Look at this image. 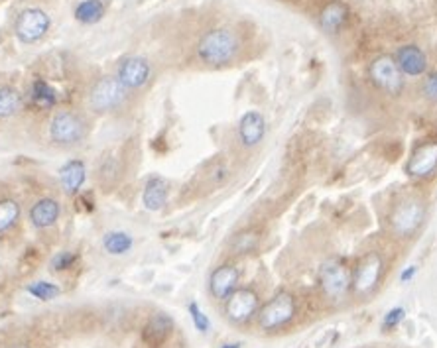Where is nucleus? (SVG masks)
Returning a JSON list of instances; mask_svg holds the SVG:
<instances>
[{"mask_svg": "<svg viewBox=\"0 0 437 348\" xmlns=\"http://www.w3.org/2000/svg\"><path fill=\"white\" fill-rule=\"evenodd\" d=\"M195 52L207 67H227L241 52V39L229 28H215L201 36Z\"/></svg>", "mask_w": 437, "mask_h": 348, "instance_id": "nucleus-1", "label": "nucleus"}, {"mask_svg": "<svg viewBox=\"0 0 437 348\" xmlns=\"http://www.w3.org/2000/svg\"><path fill=\"white\" fill-rule=\"evenodd\" d=\"M297 313V301L294 293L280 289L278 293H274L272 299H268L260 311H258V327L264 333H274L280 331L286 325L294 321Z\"/></svg>", "mask_w": 437, "mask_h": 348, "instance_id": "nucleus-2", "label": "nucleus"}, {"mask_svg": "<svg viewBox=\"0 0 437 348\" xmlns=\"http://www.w3.org/2000/svg\"><path fill=\"white\" fill-rule=\"evenodd\" d=\"M369 79L376 89L388 97H400L406 89V77L402 75L394 55L382 53L369 65Z\"/></svg>", "mask_w": 437, "mask_h": 348, "instance_id": "nucleus-3", "label": "nucleus"}, {"mask_svg": "<svg viewBox=\"0 0 437 348\" xmlns=\"http://www.w3.org/2000/svg\"><path fill=\"white\" fill-rule=\"evenodd\" d=\"M425 205L420 199H404L388 215L390 231L398 238H410L422 229L425 220Z\"/></svg>", "mask_w": 437, "mask_h": 348, "instance_id": "nucleus-4", "label": "nucleus"}, {"mask_svg": "<svg viewBox=\"0 0 437 348\" xmlns=\"http://www.w3.org/2000/svg\"><path fill=\"white\" fill-rule=\"evenodd\" d=\"M129 99V89L116 77H101L89 90V106L91 110L106 115L122 108V104Z\"/></svg>", "mask_w": 437, "mask_h": 348, "instance_id": "nucleus-5", "label": "nucleus"}, {"mask_svg": "<svg viewBox=\"0 0 437 348\" xmlns=\"http://www.w3.org/2000/svg\"><path fill=\"white\" fill-rule=\"evenodd\" d=\"M89 134V126L83 116L71 110H62L50 122V138L57 146H75L81 144Z\"/></svg>", "mask_w": 437, "mask_h": 348, "instance_id": "nucleus-6", "label": "nucleus"}, {"mask_svg": "<svg viewBox=\"0 0 437 348\" xmlns=\"http://www.w3.org/2000/svg\"><path fill=\"white\" fill-rule=\"evenodd\" d=\"M319 285L322 291L329 299H343L353 287V270L348 268L343 260H327L319 268Z\"/></svg>", "mask_w": 437, "mask_h": 348, "instance_id": "nucleus-7", "label": "nucleus"}, {"mask_svg": "<svg viewBox=\"0 0 437 348\" xmlns=\"http://www.w3.org/2000/svg\"><path fill=\"white\" fill-rule=\"evenodd\" d=\"M262 307L260 296L252 287H236L231 296L225 299V315L234 325H245L257 317Z\"/></svg>", "mask_w": 437, "mask_h": 348, "instance_id": "nucleus-8", "label": "nucleus"}, {"mask_svg": "<svg viewBox=\"0 0 437 348\" xmlns=\"http://www.w3.org/2000/svg\"><path fill=\"white\" fill-rule=\"evenodd\" d=\"M384 271V260L378 252H369L353 270V291L357 296H366L376 289Z\"/></svg>", "mask_w": 437, "mask_h": 348, "instance_id": "nucleus-9", "label": "nucleus"}, {"mask_svg": "<svg viewBox=\"0 0 437 348\" xmlns=\"http://www.w3.org/2000/svg\"><path fill=\"white\" fill-rule=\"evenodd\" d=\"M437 171V140L420 142L406 162V173L413 180L431 177Z\"/></svg>", "mask_w": 437, "mask_h": 348, "instance_id": "nucleus-10", "label": "nucleus"}, {"mask_svg": "<svg viewBox=\"0 0 437 348\" xmlns=\"http://www.w3.org/2000/svg\"><path fill=\"white\" fill-rule=\"evenodd\" d=\"M150 77H152V65L146 57H140V55L124 57L116 69V79L129 90H138L146 87Z\"/></svg>", "mask_w": 437, "mask_h": 348, "instance_id": "nucleus-11", "label": "nucleus"}, {"mask_svg": "<svg viewBox=\"0 0 437 348\" xmlns=\"http://www.w3.org/2000/svg\"><path fill=\"white\" fill-rule=\"evenodd\" d=\"M16 36L22 44H36L50 30V16L41 8H28L16 20Z\"/></svg>", "mask_w": 437, "mask_h": 348, "instance_id": "nucleus-12", "label": "nucleus"}, {"mask_svg": "<svg viewBox=\"0 0 437 348\" xmlns=\"http://www.w3.org/2000/svg\"><path fill=\"white\" fill-rule=\"evenodd\" d=\"M266 132H268V124L260 110H246L245 115L239 118L236 138H239V144L246 150H254L264 142Z\"/></svg>", "mask_w": 437, "mask_h": 348, "instance_id": "nucleus-13", "label": "nucleus"}, {"mask_svg": "<svg viewBox=\"0 0 437 348\" xmlns=\"http://www.w3.org/2000/svg\"><path fill=\"white\" fill-rule=\"evenodd\" d=\"M394 59L398 64L400 71L404 77H424L427 73V55L425 52L416 46V44H406V46H400L396 53H394Z\"/></svg>", "mask_w": 437, "mask_h": 348, "instance_id": "nucleus-14", "label": "nucleus"}, {"mask_svg": "<svg viewBox=\"0 0 437 348\" xmlns=\"http://www.w3.org/2000/svg\"><path fill=\"white\" fill-rule=\"evenodd\" d=\"M239 280H241V271L234 264H221L218 268L211 271L209 291L215 299L225 301L239 287Z\"/></svg>", "mask_w": 437, "mask_h": 348, "instance_id": "nucleus-15", "label": "nucleus"}, {"mask_svg": "<svg viewBox=\"0 0 437 348\" xmlns=\"http://www.w3.org/2000/svg\"><path fill=\"white\" fill-rule=\"evenodd\" d=\"M174 333V319L164 313L152 315L142 329V340L150 348L164 347L167 338Z\"/></svg>", "mask_w": 437, "mask_h": 348, "instance_id": "nucleus-16", "label": "nucleus"}, {"mask_svg": "<svg viewBox=\"0 0 437 348\" xmlns=\"http://www.w3.org/2000/svg\"><path fill=\"white\" fill-rule=\"evenodd\" d=\"M348 18H351V10L347 4L341 0H331L323 6L319 14V24L327 34H339L348 24Z\"/></svg>", "mask_w": 437, "mask_h": 348, "instance_id": "nucleus-17", "label": "nucleus"}, {"mask_svg": "<svg viewBox=\"0 0 437 348\" xmlns=\"http://www.w3.org/2000/svg\"><path fill=\"white\" fill-rule=\"evenodd\" d=\"M169 197V185L164 177L160 175H152L150 180L146 181L144 191H142V205L146 211H162L167 203Z\"/></svg>", "mask_w": 437, "mask_h": 348, "instance_id": "nucleus-18", "label": "nucleus"}, {"mask_svg": "<svg viewBox=\"0 0 437 348\" xmlns=\"http://www.w3.org/2000/svg\"><path fill=\"white\" fill-rule=\"evenodd\" d=\"M59 213H62V206L55 199H39L30 211V220L36 229H48L57 222Z\"/></svg>", "mask_w": 437, "mask_h": 348, "instance_id": "nucleus-19", "label": "nucleus"}, {"mask_svg": "<svg viewBox=\"0 0 437 348\" xmlns=\"http://www.w3.org/2000/svg\"><path fill=\"white\" fill-rule=\"evenodd\" d=\"M59 177H62L64 189L67 193H77L79 189L83 187L85 180H87V168H85V164L81 160H69L62 168V171H59Z\"/></svg>", "mask_w": 437, "mask_h": 348, "instance_id": "nucleus-20", "label": "nucleus"}, {"mask_svg": "<svg viewBox=\"0 0 437 348\" xmlns=\"http://www.w3.org/2000/svg\"><path fill=\"white\" fill-rule=\"evenodd\" d=\"M134 246V238L124 231H111L103 236V248L111 256H124Z\"/></svg>", "mask_w": 437, "mask_h": 348, "instance_id": "nucleus-21", "label": "nucleus"}, {"mask_svg": "<svg viewBox=\"0 0 437 348\" xmlns=\"http://www.w3.org/2000/svg\"><path fill=\"white\" fill-rule=\"evenodd\" d=\"M30 97L32 101L41 106V108H52L53 104L57 103V93L52 85L44 79H36L30 87Z\"/></svg>", "mask_w": 437, "mask_h": 348, "instance_id": "nucleus-22", "label": "nucleus"}, {"mask_svg": "<svg viewBox=\"0 0 437 348\" xmlns=\"http://www.w3.org/2000/svg\"><path fill=\"white\" fill-rule=\"evenodd\" d=\"M104 16L103 0H83L75 8V18L83 24H95Z\"/></svg>", "mask_w": 437, "mask_h": 348, "instance_id": "nucleus-23", "label": "nucleus"}, {"mask_svg": "<svg viewBox=\"0 0 437 348\" xmlns=\"http://www.w3.org/2000/svg\"><path fill=\"white\" fill-rule=\"evenodd\" d=\"M22 95L14 87H0V118H8L22 108Z\"/></svg>", "mask_w": 437, "mask_h": 348, "instance_id": "nucleus-24", "label": "nucleus"}, {"mask_svg": "<svg viewBox=\"0 0 437 348\" xmlns=\"http://www.w3.org/2000/svg\"><path fill=\"white\" fill-rule=\"evenodd\" d=\"M20 219V205L14 199H0V234L10 231Z\"/></svg>", "mask_w": 437, "mask_h": 348, "instance_id": "nucleus-25", "label": "nucleus"}, {"mask_svg": "<svg viewBox=\"0 0 437 348\" xmlns=\"http://www.w3.org/2000/svg\"><path fill=\"white\" fill-rule=\"evenodd\" d=\"M26 291L39 301H52L62 293V289L55 284H50V282H34V284L28 285Z\"/></svg>", "mask_w": 437, "mask_h": 348, "instance_id": "nucleus-26", "label": "nucleus"}, {"mask_svg": "<svg viewBox=\"0 0 437 348\" xmlns=\"http://www.w3.org/2000/svg\"><path fill=\"white\" fill-rule=\"evenodd\" d=\"M258 236L254 231H245V232H239L234 238H232V250H234V254H246V252H250V250H254L258 244Z\"/></svg>", "mask_w": 437, "mask_h": 348, "instance_id": "nucleus-27", "label": "nucleus"}, {"mask_svg": "<svg viewBox=\"0 0 437 348\" xmlns=\"http://www.w3.org/2000/svg\"><path fill=\"white\" fill-rule=\"evenodd\" d=\"M189 315H192V321L193 325H195V329L199 331V333H209V329H211V321H209V317H207L205 313H203V309L195 303V301H192L189 303Z\"/></svg>", "mask_w": 437, "mask_h": 348, "instance_id": "nucleus-28", "label": "nucleus"}, {"mask_svg": "<svg viewBox=\"0 0 437 348\" xmlns=\"http://www.w3.org/2000/svg\"><path fill=\"white\" fill-rule=\"evenodd\" d=\"M404 319H406V309L404 307H392L384 315V319H382V331H394V329H398L400 322L404 321Z\"/></svg>", "mask_w": 437, "mask_h": 348, "instance_id": "nucleus-29", "label": "nucleus"}, {"mask_svg": "<svg viewBox=\"0 0 437 348\" xmlns=\"http://www.w3.org/2000/svg\"><path fill=\"white\" fill-rule=\"evenodd\" d=\"M422 95L429 103H437V71L427 73L422 83Z\"/></svg>", "mask_w": 437, "mask_h": 348, "instance_id": "nucleus-30", "label": "nucleus"}, {"mask_svg": "<svg viewBox=\"0 0 437 348\" xmlns=\"http://www.w3.org/2000/svg\"><path fill=\"white\" fill-rule=\"evenodd\" d=\"M75 260H77V256H75L73 252H59V254L52 260V268L55 271L69 270V268L75 264Z\"/></svg>", "mask_w": 437, "mask_h": 348, "instance_id": "nucleus-31", "label": "nucleus"}, {"mask_svg": "<svg viewBox=\"0 0 437 348\" xmlns=\"http://www.w3.org/2000/svg\"><path fill=\"white\" fill-rule=\"evenodd\" d=\"M416 276H418V266H408V268H404L402 273H400V282L402 284H410Z\"/></svg>", "mask_w": 437, "mask_h": 348, "instance_id": "nucleus-32", "label": "nucleus"}, {"mask_svg": "<svg viewBox=\"0 0 437 348\" xmlns=\"http://www.w3.org/2000/svg\"><path fill=\"white\" fill-rule=\"evenodd\" d=\"M221 348H243V345L241 342H227V345H223Z\"/></svg>", "mask_w": 437, "mask_h": 348, "instance_id": "nucleus-33", "label": "nucleus"}, {"mask_svg": "<svg viewBox=\"0 0 437 348\" xmlns=\"http://www.w3.org/2000/svg\"><path fill=\"white\" fill-rule=\"evenodd\" d=\"M12 348H22V347H12Z\"/></svg>", "mask_w": 437, "mask_h": 348, "instance_id": "nucleus-34", "label": "nucleus"}]
</instances>
